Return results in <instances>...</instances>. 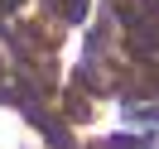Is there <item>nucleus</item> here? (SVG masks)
Masks as SVG:
<instances>
[{
	"instance_id": "f257e3e1",
	"label": "nucleus",
	"mask_w": 159,
	"mask_h": 149,
	"mask_svg": "<svg viewBox=\"0 0 159 149\" xmlns=\"http://www.w3.org/2000/svg\"><path fill=\"white\" fill-rule=\"evenodd\" d=\"M101 149H140V144H135V139H130V135H116V139H106V144H101Z\"/></svg>"
},
{
	"instance_id": "f03ea898",
	"label": "nucleus",
	"mask_w": 159,
	"mask_h": 149,
	"mask_svg": "<svg viewBox=\"0 0 159 149\" xmlns=\"http://www.w3.org/2000/svg\"><path fill=\"white\" fill-rule=\"evenodd\" d=\"M15 5H20V0H0V10H15Z\"/></svg>"
}]
</instances>
